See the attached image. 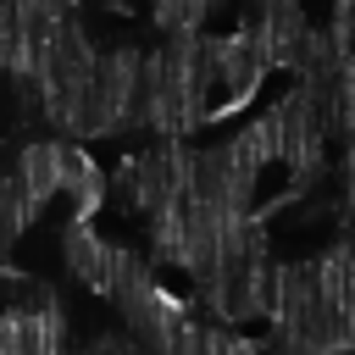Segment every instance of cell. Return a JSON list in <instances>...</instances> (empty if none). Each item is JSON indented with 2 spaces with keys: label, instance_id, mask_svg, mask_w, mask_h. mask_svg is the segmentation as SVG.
Masks as SVG:
<instances>
[{
  "label": "cell",
  "instance_id": "obj_1",
  "mask_svg": "<svg viewBox=\"0 0 355 355\" xmlns=\"http://www.w3.org/2000/svg\"><path fill=\"white\" fill-rule=\"evenodd\" d=\"M0 355H78L61 300L22 294V300L0 305Z\"/></svg>",
  "mask_w": 355,
  "mask_h": 355
}]
</instances>
